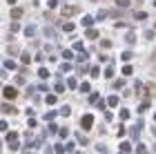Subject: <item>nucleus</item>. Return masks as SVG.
<instances>
[{
  "label": "nucleus",
  "mask_w": 156,
  "mask_h": 154,
  "mask_svg": "<svg viewBox=\"0 0 156 154\" xmlns=\"http://www.w3.org/2000/svg\"><path fill=\"white\" fill-rule=\"evenodd\" d=\"M16 96H18V92H16V89H13V87H5V98L13 101V98H16Z\"/></svg>",
  "instance_id": "nucleus-1"
},
{
  "label": "nucleus",
  "mask_w": 156,
  "mask_h": 154,
  "mask_svg": "<svg viewBox=\"0 0 156 154\" xmlns=\"http://www.w3.org/2000/svg\"><path fill=\"white\" fill-rule=\"evenodd\" d=\"M83 127L87 130V127H91V116L87 114V116H83Z\"/></svg>",
  "instance_id": "nucleus-2"
},
{
  "label": "nucleus",
  "mask_w": 156,
  "mask_h": 154,
  "mask_svg": "<svg viewBox=\"0 0 156 154\" xmlns=\"http://www.w3.org/2000/svg\"><path fill=\"white\" fill-rule=\"evenodd\" d=\"M62 13H65V16H72V13H76V7H69V9L65 7V9H62Z\"/></svg>",
  "instance_id": "nucleus-3"
},
{
  "label": "nucleus",
  "mask_w": 156,
  "mask_h": 154,
  "mask_svg": "<svg viewBox=\"0 0 156 154\" xmlns=\"http://www.w3.org/2000/svg\"><path fill=\"white\" fill-rule=\"evenodd\" d=\"M23 16V9H11V18H20Z\"/></svg>",
  "instance_id": "nucleus-4"
},
{
  "label": "nucleus",
  "mask_w": 156,
  "mask_h": 154,
  "mask_svg": "<svg viewBox=\"0 0 156 154\" xmlns=\"http://www.w3.org/2000/svg\"><path fill=\"white\" fill-rule=\"evenodd\" d=\"M116 5L118 7H127V5H129V0H116Z\"/></svg>",
  "instance_id": "nucleus-5"
},
{
  "label": "nucleus",
  "mask_w": 156,
  "mask_h": 154,
  "mask_svg": "<svg viewBox=\"0 0 156 154\" xmlns=\"http://www.w3.org/2000/svg\"><path fill=\"white\" fill-rule=\"evenodd\" d=\"M54 103H56V96L49 94V96H47V105H54Z\"/></svg>",
  "instance_id": "nucleus-6"
}]
</instances>
